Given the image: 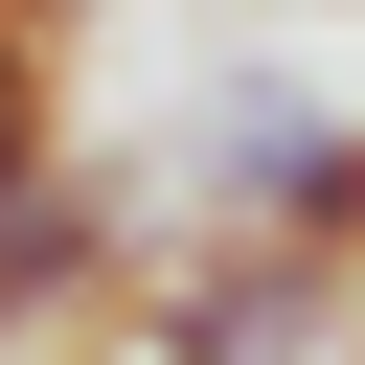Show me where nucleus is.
Listing matches in <instances>:
<instances>
[{
  "label": "nucleus",
  "mask_w": 365,
  "mask_h": 365,
  "mask_svg": "<svg viewBox=\"0 0 365 365\" xmlns=\"http://www.w3.org/2000/svg\"><path fill=\"white\" fill-rule=\"evenodd\" d=\"M182 205H228V228H297V251H342V274H365V114H342V91H297V68H251V91H205V137H182Z\"/></svg>",
  "instance_id": "obj_1"
},
{
  "label": "nucleus",
  "mask_w": 365,
  "mask_h": 365,
  "mask_svg": "<svg viewBox=\"0 0 365 365\" xmlns=\"http://www.w3.org/2000/svg\"><path fill=\"white\" fill-rule=\"evenodd\" d=\"M114 297H137V205H114L91 160L0 182V365H23V342H114Z\"/></svg>",
  "instance_id": "obj_2"
}]
</instances>
